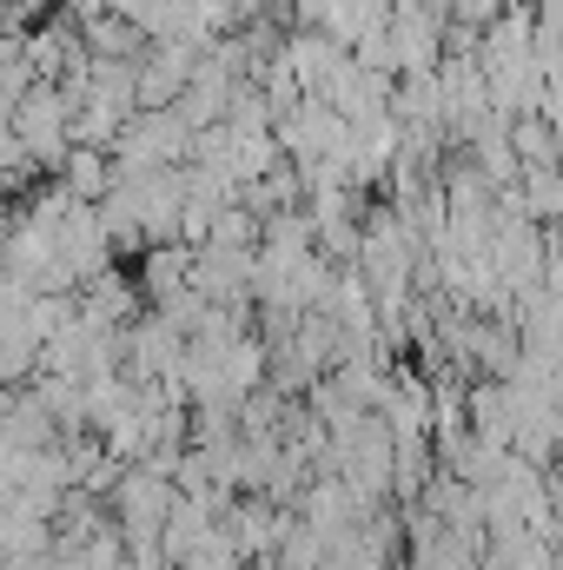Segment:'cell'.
Segmentation results:
<instances>
[{
	"label": "cell",
	"mask_w": 563,
	"mask_h": 570,
	"mask_svg": "<svg viewBox=\"0 0 563 570\" xmlns=\"http://www.w3.org/2000/svg\"><path fill=\"white\" fill-rule=\"evenodd\" d=\"M537 27L544 33H563V0H537Z\"/></svg>",
	"instance_id": "cell-7"
},
{
	"label": "cell",
	"mask_w": 563,
	"mask_h": 570,
	"mask_svg": "<svg viewBox=\"0 0 563 570\" xmlns=\"http://www.w3.org/2000/svg\"><path fill=\"white\" fill-rule=\"evenodd\" d=\"M60 186H67L73 199H87V206H107V199H113V186H120L113 153H100V146H73V153H67V166H60Z\"/></svg>",
	"instance_id": "cell-3"
},
{
	"label": "cell",
	"mask_w": 563,
	"mask_h": 570,
	"mask_svg": "<svg viewBox=\"0 0 563 570\" xmlns=\"http://www.w3.org/2000/svg\"><path fill=\"white\" fill-rule=\"evenodd\" d=\"M80 40L93 47V60H152V40H146L134 20H120V13L87 20V27H80Z\"/></svg>",
	"instance_id": "cell-4"
},
{
	"label": "cell",
	"mask_w": 563,
	"mask_h": 570,
	"mask_svg": "<svg viewBox=\"0 0 563 570\" xmlns=\"http://www.w3.org/2000/svg\"><path fill=\"white\" fill-rule=\"evenodd\" d=\"M192 266H199V253L186 246V239H172V246H152L140 259V292L152 305H166V298H179V292H192Z\"/></svg>",
	"instance_id": "cell-2"
},
{
	"label": "cell",
	"mask_w": 563,
	"mask_h": 570,
	"mask_svg": "<svg viewBox=\"0 0 563 570\" xmlns=\"http://www.w3.org/2000/svg\"><path fill=\"white\" fill-rule=\"evenodd\" d=\"M206 246H226V253H259L266 246V219L259 213H246V206H226L219 219H213V239Z\"/></svg>",
	"instance_id": "cell-6"
},
{
	"label": "cell",
	"mask_w": 563,
	"mask_h": 570,
	"mask_svg": "<svg viewBox=\"0 0 563 570\" xmlns=\"http://www.w3.org/2000/svg\"><path fill=\"white\" fill-rule=\"evenodd\" d=\"M20 146L40 159V173H53L60 179V166H67V153H73V100L60 94V87H33L27 94V107L7 120Z\"/></svg>",
	"instance_id": "cell-1"
},
{
	"label": "cell",
	"mask_w": 563,
	"mask_h": 570,
	"mask_svg": "<svg viewBox=\"0 0 563 570\" xmlns=\"http://www.w3.org/2000/svg\"><path fill=\"white\" fill-rule=\"evenodd\" d=\"M511 146H517L524 173H531V166H563V153H557V127H551L544 114H524V120H511Z\"/></svg>",
	"instance_id": "cell-5"
}]
</instances>
